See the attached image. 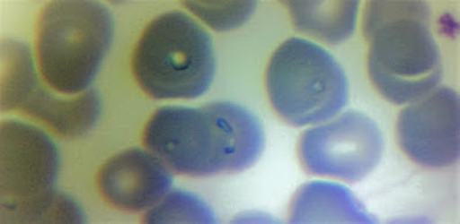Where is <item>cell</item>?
I'll return each mask as SVG.
<instances>
[{"mask_svg": "<svg viewBox=\"0 0 460 224\" xmlns=\"http://www.w3.org/2000/svg\"><path fill=\"white\" fill-rule=\"evenodd\" d=\"M2 111L22 112L60 136L74 138L84 136L96 125L102 113V99L92 88L76 96L55 95L40 84L35 65H29L3 92Z\"/></svg>", "mask_w": 460, "mask_h": 224, "instance_id": "obj_9", "label": "cell"}, {"mask_svg": "<svg viewBox=\"0 0 460 224\" xmlns=\"http://www.w3.org/2000/svg\"><path fill=\"white\" fill-rule=\"evenodd\" d=\"M294 27L319 42L339 45L355 34L359 2H286Z\"/></svg>", "mask_w": 460, "mask_h": 224, "instance_id": "obj_12", "label": "cell"}, {"mask_svg": "<svg viewBox=\"0 0 460 224\" xmlns=\"http://www.w3.org/2000/svg\"><path fill=\"white\" fill-rule=\"evenodd\" d=\"M384 151L379 125L355 109L305 130L298 142L299 161L306 173L348 183L367 177Z\"/></svg>", "mask_w": 460, "mask_h": 224, "instance_id": "obj_7", "label": "cell"}, {"mask_svg": "<svg viewBox=\"0 0 460 224\" xmlns=\"http://www.w3.org/2000/svg\"><path fill=\"white\" fill-rule=\"evenodd\" d=\"M184 5L217 31L243 26L256 11L257 2H186Z\"/></svg>", "mask_w": 460, "mask_h": 224, "instance_id": "obj_14", "label": "cell"}, {"mask_svg": "<svg viewBox=\"0 0 460 224\" xmlns=\"http://www.w3.org/2000/svg\"><path fill=\"white\" fill-rule=\"evenodd\" d=\"M113 36V15L102 4H49L40 12L37 26L40 75L61 95H80L96 79Z\"/></svg>", "mask_w": 460, "mask_h": 224, "instance_id": "obj_5", "label": "cell"}, {"mask_svg": "<svg viewBox=\"0 0 460 224\" xmlns=\"http://www.w3.org/2000/svg\"><path fill=\"white\" fill-rule=\"evenodd\" d=\"M363 34L368 44L369 80L389 103L410 104L438 88L443 77L442 53L426 3L369 2Z\"/></svg>", "mask_w": 460, "mask_h": 224, "instance_id": "obj_2", "label": "cell"}, {"mask_svg": "<svg viewBox=\"0 0 460 224\" xmlns=\"http://www.w3.org/2000/svg\"><path fill=\"white\" fill-rule=\"evenodd\" d=\"M60 156L35 125L7 120L0 128V220L3 223H82L79 203L56 189Z\"/></svg>", "mask_w": 460, "mask_h": 224, "instance_id": "obj_3", "label": "cell"}, {"mask_svg": "<svg viewBox=\"0 0 460 224\" xmlns=\"http://www.w3.org/2000/svg\"><path fill=\"white\" fill-rule=\"evenodd\" d=\"M131 66L139 87L154 99H196L215 81V45L191 16L167 12L143 31Z\"/></svg>", "mask_w": 460, "mask_h": 224, "instance_id": "obj_4", "label": "cell"}, {"mask_svg": "<svg viewBox=\"0 0 460 224\" xmlns=\"http://www.w3.org/2000/svg\"><path fill=\"white\" fill-rule=\"evenodd\" d=\"M266 90L287 125L309 127L334 119L349 103L344 69L322 45L291 38L279 45L267 66Z\"/></svg>", "mask_w": 460, "mask_h": 224, "instance_id": "obj_6", "label": "cell"}, {"mask_svg": "<svg viewBox=\"0 0 460 224\" xmlns=\"http://www.w3.org/2000/svg\"><path fill=\"white\" fill-rule=\"evenodd\" d=\"M402 152L424 168L446 169L460 153V99L449 87H438L402 109L396 125Z\"/></svg>", "mask_w": 460, "mask_h": 224, "instance_id": "obj_8", "label": "cell"}, {"mask_svg": "<svg viewBox=\"0 0 460 224\" xmlns=\"http://www.w3.org/2000/svg\"><path fill=\"white\" fill-rule=\"evenodd\" d=\"M146 223H216L211 207L203 199L187 191L168 193L157 205L146 211Z\"/></svg>", "mask_w": 460, "mask_h": 224, "instance_id": "obj_13", "label": "cell"}, {"mask_svg": "<svg viewBox=\"0 0 460 224\" xmlns=\"http://www.w3.org/2000/svg\"><path fill=\"white\" fill-rule=\"evenodd\" d=\"M102 198L125 211H142L157 205L172 186L171 169L150 151L128 149L115 154L97 177Z\"/></svg>", "mask_w": 460, "mask_h": 224, "instance_id": "obj_10", "label": "cell"}, {"mask_svg": "<svg viewBox=\"0 0 460 224\" xmlns=\"http://www.w3.org/2000/svg\"><path fill=\"white\" fill-rule=\"evenodd\" d=\"M291 223H374L348 187L314 181L296 193L289 210Z\"/></svg>", "mask_w": 460, "mask_h": 224, "instance_id": "obj_11", "label": "cell"}, {"mask_svg": "<svg viewBox=\"0 0 460 224\" xmlns=\"http://www.w3.org/2000/svg\"><path fill=\"white\" fill-rule=\"evenodd\" d=\"M143 142L172 172L203 178L244 172L256 164L265 132L244 106L213 101L158 108L147 121Z\"/></svg>", "mask_w": 460, "mask_h": 224, "instance_id": "obj_1", "label": "cell"}]
</instances>
